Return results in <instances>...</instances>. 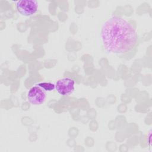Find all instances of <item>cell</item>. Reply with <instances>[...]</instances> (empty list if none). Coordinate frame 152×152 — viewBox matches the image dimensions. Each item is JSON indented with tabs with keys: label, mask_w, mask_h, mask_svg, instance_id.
<instances>
[{
	"label": "cell",
	"mask_w": 152,
	"mask_h": 152,
	"mask_svg": "<svg viewBox=\"0 0 152 152\" xmlns=\"http://www.w3.org/2000/svg\"><path fill=\"white\" fill-rule=\"evenodd\" d=\"M100 39L104 50L109 54H122L132 49L137 40V32L126 20L113 17L103 24Z\"/></svg>",
	"instance_id": "6da1fadb"
},
{
	"label": "cell",
	"mask_w": 152,
	"mask_h": 152,
	"mask_svg": "<svg viewBox=\"0 0 152 152\" xmlns=\"http://www.w3.org/2000/svg\"><path fill=\"white\" fill-rule=\"evenodd\" d=\"M38 4V1L35 0H23L17 1L16 7L20 14L28 17L33 15L37 12Z\"/></svg>",
	"instance_id": "7a4b0ae2"
},
{
	"label": "cell",
	"mask_w": 152,
	"mask_h": 152,
	"mask_svg": "<svg viewBox=\"0 0 152 152\" xmlns=\"http://www.w3.org/2000/svg\"><path fill=\"white\" fill-rule=\"evenodd\" d=\"M74 80L71 78L64 77L57 81L55 88L58 93L62 96L70 94L74 90Z\"/></svg>",
	"instance_id": "3957f363"
},
{
	"label": "cell",
	"mask_w": 152,
	"mask_h": 152,
	"mask_svg": "<svg viewBox=\"0 0 152 152\" xmlns=\"http://www.w3.org/2000/svg\"><path fill=\"white\" fill-rule=\"evenodd\" d=\"M46 98V93L39 86L32 87L27 93V99L30 103L39 105L43 103Z\"/></svg>",
	"instance_id": "277c9868"
},
{
	"label": "cell",
	"mask_w": 152,
	"mask_h": 152,
	"mask_svg": "<svg viewBox=\"0 0 152 152\" xmlns=\"http://www.w3.org/2000/svg\"><path fill=\"white\" fill-rule=\"evenodd\" d=\"M38 86L41 87L43 90L46 91H51L53 90L55 88V85L51 83H47V82H43V83H40L38 84Z\"/></svg>",
	"instance_id": "5b68a950"
}]
</instances>
